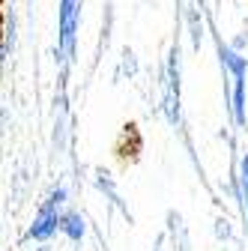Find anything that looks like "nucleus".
<instances>
[{"label":"nucleus","instance_id":"7ed1b4c3","mask_svg":"<svg viewBox=\"0 0 248 251\" xmlns=\"http://www.w3.org/2000/svg\"><path fill=\"white\" fill-rule=\"evenodd\" d=\"M60 230H63L72 242H78L87 227H84V218H81L78 212H63V218H60Z\"/></svg>","mask_w":248,"mask_h":251},{"label":"nucleus","instance_id":"f03ea898","mask_svg":"<svg viewBox=\"0 0 248 251\" xmlns=\"http://www.w3.org/2000/svg\"><path fill=\"white\" fill-rule=\"evenodd\" d=\"M81 3H84V0H60V12H57V45H60V54H63L66 60L75 54Z\"/></svg>","mask_w":248,"mask_h":251},{"label":"nucleus","instance_id":"423d86ee","mask_svg":"<svg viewBox=\"0 0 248 251\" xmlns=\"http://www.w3.org/2000/svg\"><path fill=\"white\" fill-rule=\"evenodd\" d=\"M3 57H6V45L0 42V66H3Z\"/></svg>","mask_w":248,"mask_h":251},{"label":"nucleus","instance_id":"0eeeda50","mask_svg":"<svg viewBox=\"0 0 248 251\" xmlns=\"http://www.w3.org/2000/svg\"><path fill=\"white\" fill-rule=\"evenodd\" d=\"M0 3H3V0H0Z\"/></svg>","mask_w":248,"mask_h":251},{"label":"nucleus","instance_id":"39448f33","mask_svg":"<svg viewBox=\"0 0 248 251\" xmlns=\"http://www.w3.org/2000/svg\"><path fill=\"white\" fill-rule=\"evenodd\" d=\"M3 24H6V18H3V12H0V42H3Z\"/></svg>","mask_w":248,"mask_h":251},{"label":"nucleus","instance_id":"f257e3e1","mask_svg":"<svg viewBox=\"0 0 248 251\" xmlns=\"http://www.w3.org/2000/svg\"><path fill=\"white\" fill-rule=\"evenodd\" d=\"M63 203H66V188H54V192L42 201L39 212L33 215V225H30V239L33 242H45V239H51L60 230Z\"/></svg>","mask_w":248,"mask_h":251},{"label":"nucleus","instance_id":"20e7f679","mask_svg":"<svg viewBox=\"0 0 248 251\" xmlns=\"http://www.w3.org/2000/svg\"><path fill=\"white\" fill-rule=\"evenodd\" d=\"M239 185H242V201H245V209H248V152L239 165Z\"/></svg>","mask_w":248,"mask_h":251}]
</instances>
